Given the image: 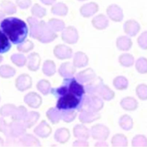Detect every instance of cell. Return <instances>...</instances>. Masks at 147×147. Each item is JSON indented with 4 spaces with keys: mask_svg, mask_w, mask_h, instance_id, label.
I'll return each instance as SVG.
<instances>
[{
    "mask_svg": "<svg viewBox=\"0 0 147 147\" xmlns=\"http://www.w3.org/2000/svg\"><path fill=\"white\" fill-rule=\"evenodd\" d=\"M0 29L14 45L22 44L28 33L26 23L16 17H8L3 20L0 24Z\"/></svg>",
    "mask_w": 147,
    "mask_h": 147,
    "instance_id": "1",
    "label": "cell"
},
{
    "mask_svg": "<svg viewBox=\"0 0 147 147\" xmlns=\"http://www.w3.org/2000/svg\"><path fill=\"white\" fill-rule=\"evenodd\" d=\"M11 42L0 29V54L7 53L11 48Z\"/></svg>",
    "mask_w": 147,
    "mask_h": 147,
    "instance_id": "6",
    "label": "cell"
},
{
    "mask_svg": "<svg viewBox=\"0 0 147 147\" xmlns=\"http://www.w3.org/2000/svg\"><path fill=\"white\" fill-rule=\"evenodd\" d=\"M79 2H83V1H88V0H77Z\"/></svg>",
    "mask_w": 147,
    "mask_h": 147,
    "instance_id": "8",
    "label": "cell"
},
{
    "mask_svg": "<svg viewBox=\"0 0 147 147\" xmlns=\"http://www.w3.org/2000/svg\"><path fill=\"white\" fill-rule=\"evenodd\" d=\"M108 16L113 21L120 22L124 18V13L122 8L117 4L113 3L109 5L106 8Z\"/></svg>",
    "mask_w": 147,
    "mask_h": 147,
    "instance_id": "3",
    "label": "cell"
},
{
    "mask_svg": "<svg viewBox=\"0 0 147 147\" xmlns=\"http://www.w3.org/2000/svg\"><path fill=\"white\" fill-rule=\"evenodd\" d=\"M140 30V25L134 20L127 21L125 24V30L129 35H135Z\"/></svg>",
    "mask_w": 147,
    "mask_h": 147,
    "instance_id": "7",
    "label": "cell"
},
{
    "mask_svg": "<svg viewBox=\"0 0 147 147\" xmlns=\"http://www.w3.org/2000/svg\"><path fill=\"white\" fill-rule=\"evenodd\" d=\"M55 93L58 96L56 107L59 110H70L76 108L80 101L77 97H80L82 93L75 91L74 81L71 82L69 88L66 85L62 86L56 89Z\"/></svg>",
    "mask_w": 147,
    "mask_h": 147,
    "instance_id": "2",
    "label": "cell"
},
{
    "mask_svg": "<svg viewBox=\"0 0 147 147\" xmlns=\"http://www.w3.org/2000/svg\"><path fill=\"white\" fill-rule=\"evenodd\" d=\"M99 5L95 2H90L83 4L79 9L80 14L86 18H88L95 13L99 10Z\"/></svg>",
    "mask_w": 147,
    "mask_h": 147,
    "instance_id": "4",
    "label": "cell"
},
{
    "mask_svg": "<svg viewBox=\"0 0 147 147\" xmlns=\"http://www.w3.org/2000/svg\"><path fill=\"white\" fill-rule=\"evenodd\" d=\"M93 25L98 29H103L108 25V19L106 16L103 14H99L96 16L92 21Z\"/></svg>",
    "mask_w": 147,
    "mask_h": 147,
    "instance_id": "5",
    "label": "cell"
}]
</instances>
